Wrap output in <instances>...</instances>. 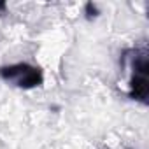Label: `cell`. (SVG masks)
<instances>
[{
  "instance_id": "obj_1",
  "label": "cell",
  "mask_w": 149,
  "mask_h": 149,
  "mask_svg": "<svg viewBox=\"0 0 149 149\" xmlns=\"http://www.w3.org/2000/svg\"><path fill=\"white\" fill-rule=\"evenodd\" d=\"M147 47H133L125 53V61L130 68L128 77V97L135 102H140L142 105L147 104L149 95V83H147Z\"/></svg>"
},
{
  "instance_id": "obj_2",
  "label": "cell",
  "mask_w": 149,
  "mask_h": 149,
  "mask_svg": "<svg viewBox=\"0 0 149 149\" xmlns=\"http://www.w3.org/2000/svg\"><path fill=\"white\" fill-rule=\"evenodd\" d=\"M0 77L7 84L19 90H33L44 84V72L40 67L28 61H18L0 67Z\"/></svg>"
}]
</instances>
